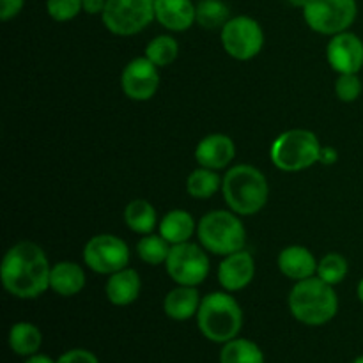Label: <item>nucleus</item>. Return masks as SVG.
I'll list each match as a JSON object with an SVG mask.
<instances>
[{
    "label": "nucleus",
    "mask_w": 363,
    "mask_h": 363,
    "mask_svg": "<svg viewBox=\"0 0 363 363\" xmlns=\"http://www.w3.org/2000/svg\"><path fill=\"white\" fill-rule=\"evenodd\" d=\"M197 325L206 339L225 344L240 335L243 328V311L230 294H206L197 312Z\"/></svg>",
    "instance_id": "20e7f679"
},
{
    "label": "nucleus",
    "mask_w": 363,
    "mask_h": 363,
    "mask_svg": "<svg viewBox=\"0 0 363 363\" xmlns=\"http://www.w3.org/2000/svg\"><path fill=\"white\" fill-rule=\"evenodd\" d=\"M220 363H264V354L255 342L236 337L223 344Z\"/></svg>",
    "instance_id": "b1692460"
},
{
    "label": "nucleus",
    "mask_w": 363,
    "mask_h": 363,
    "mask_svg": "<svg viewBox=\"0 0 363 363\" xmlns=\"http://www.w3.org/2000/svg\"><path fill=\"white\" fill-rule=\"evenodd\" d=\"M121 87L133 101H147L160 87L158 66H155L147 57H137L124 66Z\"/></svg>",
    "instance_id": "f8f14e48"
},
{
    "label": "nucleus",
    "mask_w": 363,
    "mask_h": 363,
    "mask_svg": "<svg viewBox=\"0 0 363 363\" xmlns=\"http://www.w3.org/2000/svg\"><path fill=\"white\" fill-rule=\"evenodd\" d=\"M165 269L177 286L197 287L208 279L209 257L204 248L190 243V241L172 245L169 257H167Z\"/></svg>",
    "instance_id": "9d476101"
},
{
    "label": "nucleus",
    "mask_w": 363,
    "mask_h": 363,
    "mask_svg": "<svg viewBox=\"0 0 363 363\" xmlns=\"http://www.w3.org/2000/svg\"><path fill=\"white\" fill-rule=\"evenodd\" d=\"M142 289V279L137 269L123 268L119 272L108 275L105 293L106 298L116 307H126L138 298Z\"/></svg>",
    "instance_id": "f3484780"
},
{
    "label": "nucleus",
    "mask_w": 363,
    "mask_h": 363,
    "mask_svg": "<svg viewBox=\"0 0 363 363\" xmlns=\"http://www.w3.org/2000/svg\"><path fill=\"white\" fill-rule=\"evenodd\" d=\"M48 257L39 245L20 241L6 252L0 266L4 289L20 300H34L50 289Z\"/></svg>",
    "instance_id": "f257e3e1"
},
{
    "label": "nucleus",
    "mask_w": 363,
    "mask_h": 363,
    "mask_svg": "<svg viewBox=\"0 0 363 363\" xmlns=\"http://www.w3.org/2000/svg\"><path fill=\"white\" fill-rule=\"evenodd\" d=\"M101 20L112 34L135 35L156 20L155 0H106Z\"/></svg>",
    "instance_id": "6e6552de"
},
{
    "label": "nucleus",
    "mask_w": 363,
    "mask_h": 363,
    "mask_svg": "<svg viewBox=\"0 0 363 363\" xmlns=\"http://www.w3.org/2000/svg\"><path fill=\"white\" fill-rule=\"evenodd\" d=\"M319 138L308 130H289L273 140L269 158L284 172H301L319 163L321 155Z\"/></svg>",
    "instance_id": "39448f33"
},
{
    "label": "nucleus",
    "mask_w": 363,
    "mask_h": 363,
    "mask_svg": "<svg viewBox=\"0 0 363 363\" xmlns=\"http://www.w3.org/2000/svg\"><path fill=\"white\" fill-rule=\"evenodd\" d=\"M57 363H99V360L87 350H69L60 354Z\"/></svg>",
    "instance_id": "2f4dec72"
},
{
    "label": "nucleus",
    "mask_w": 363,
    "mask_h": 363,
    "mask_svg": "<svg viewBox=\"0 0 363 363\" xmlns=\"http://www.w3.org/2000/svg\"><path fill=\"white\" fill-rule=\"evenodd\" d=\"M84 261L94 273L112 275L128 266L130 248L126 241L113 234H98L85 243Z\"/></svg>",
    "instance_id": "9b49d317"
},
{
    "label": "nucleus",
    "mask_w": 363,
    "mask_h": 363,
    "mask_svg": "<svg viewBox=\"0 0 363 363\" xmlns=\"http://www.w3.org/2000/svg\"><path fill=\"white\" fill-rule=\"evenodd\" d=\"M305 23L323 35L350 30L358 16L357 0H308L303 7Z\"/></svg>",
    "instance_id": "0eeeda50"
},
{
    "label": "nucleus",
    "mask_w": 363,
    "mask_h": 363,
    "mask_svg": "<svg viewBox=\"0 0 363 363\" xmlns=\"http://www.w3.org/2000/svg\"><path fill=\"white\" fill-rule=\"evenodd\" d=\"M85 272L80 264L69 261L57 262L50 273V289L59 296L69 298L82 293L85 287Z\"/></svg>",
    "instance_id": "aec40b11"
},
{
    "label": "nucleus",
    "mask_w": 363,
    "mask_h": 363,
    "mask_svg": "<svg viewBox=\"0 0 363 363\" xmlns=\"http://www.w3.org/2000/svg\"><path fill=\"white\" fill-rule=\"evenodd\" d=\"M357 294H358V300H360V301H362V305H363V279L360 280V282H358Z\"/></svg>",
    "instance_id": "4c0bfd02"
},
{
    "label": "nucleus",
    "mask_w": 363,
    "mask_h": 363,
    "mask_svg": "<svg viewBox=\"0 0 363 363\" xmlns=\"http://www.w3.org/2000/svg\"><path fill=\"white\" fill-rule=\"evenodd\" d=\"M326 59L339 74L360 73L363 67V41L350 30L332 35L326 46Z\"/></svg>",
    "instance_id": "ddd939ff"
},
{
    "label": "nucleus",
    "mask_w": 363,
    "mask_h": 363,
    "mask_svg": "<svg viewBox=\"0 0 363 363\" xmlns=\"http://www.w3.org/2000/svg\"><path fill=\"white\" fill-rule=\"evenodd\" d=\"M23 363H57L53 358H50L48 354H32V357H27V360H25Z\"/></svg>",
    "instance_id": "c9c22d12"
},
{
    "label": "nucleus",
    "mask_w": 363,
    "mask_h": 363,
    "mask_svg": "<svg viewBox=\"0 0 363 363\" xmlns=\"http://www.w3.org/2000/svg\"><path fill=\"white\" fill-rule=\"evenodd\" d=\"M347 261L344 255L335 254H326L321 261L318 262V277L323 280V282L330 284V286L335 287L337 284L342 282L347 275Z\"/></svg>",
    "instance_id": "c85d7f7f"
},
{
    "label": "nucleus",
    "mask_w": 363,
    "mask_h": 363,
    "mask_svg": "<svg viewBox=\"0 0 363 363\" xmlns=\"http://www.w3.org/2000/svg\"><path fill=\"white\" fill-rule=\"evenodd\" d=\"M337 160H339V152H337L335 147L332 145H326V147H321V155H319V163L330 167L335 165Z\"/></svg>",
    "instance_id": "72a5a7b5"
},
{
    "label": "nucleus",
    "mask_w": 363,
    "mask_h": 363,
    "mask_svg": "<svg viewBox=\"0 0 363 363\" xmlns=\"http://www.w3.org/2000/svg\"><path fill=\"white\" fill-rule=\"evenodd\" d=\"M197 4L191 0H155V16L170 32H184L195 23Z\"/></svg>",
    "instance_id": "dca6fc26"
},
{
    "label": "nucleus",
    "mask_w": 363,
    "mask_h": 363,
    "mask_svg": "<svg viewBox=\"0 0 363 363\" xmlns=\"http://www.w3.org/2000/svg\"><path fill=\"white\" fill-rule=\"evenodd\" d=\"M195 233H197V223H195L194 216L183 209H172L160 222V234L170 245L186 243Z\"/></svg>",
    "instance_id": "412c9836"
},
{
    "label": "nucleus",
    "mask_w": 363,
    "mask_h": 363,
    "mask_svg": "<svg viewBox=\"0 0 363 363\" xmlns=\"http://www.w3.org/2000/svg\"><path fill=\"white\" fill-rule=\"evenodd\" d=\"M353 363H363V354H360V357H357V358H354Z\"/></svg>",
    "instance_id": "58836bf2"
},
{
    "label": "nucleus",
    "mask_w": 363,
    "mask_h": 363,
    "mask_svg": "<svg viewBox=\"0 0 363 363\" xmlns=\"http://www.w3.org/2000/svg\"><path fill=\"white\" fill-rule=\"evenodd\" d=\"M230 20L229 6L222 0H199L195 11V23L206 30H222L223 25Z\"/></svg>",
    "instance_id": "393cba45"
},
{
    "label": "nucleus",
    "mask_w": 363,
    "mask_h": 363,
    "mask_svg": "<svg viewBox=\"0 0 363 363\" xmlns=\"http://www.w3.org/2000/svg\"><path fill=\"white\" fill-rule=\"evenodd\" d=\"M277 264H279L280 273H284L287 279L296 280V282L311 279V277L318 273V261H315V257L308 248L300 247V245L284 248L279 254Z\"/></svg>",
    "instance_id": "a211bd4d"
},
{
    "label": "nucleus",
    "mask_w": 363,
    "mask_h": 363,
    "mask_svg": "<svg viewBox=\"0 0 363 363\" xmlns=\"http://www.w3.org/2000/svg\"><path fill=\"white\" fill-rule=\"evenodd\" d=\"M197 236L204 250L225 257L243 250L247 230L234 211H211L199 222Z\"/></svg>",
    "instance_id": "423d86ee"
},
{
    "label": "nucleus",
    "mask_w": 363,
    "mask_h": 363,
    "mask_svg": "<svg viewBox=\"0 0 363 363\" xmlns=\"http://www.w3.org/2000/svg\"><path fill=\"white\" fill-rule=\"evenodd\" d=\"M46 11L55 21H69L82 13V0H46Z\"/></svg>",
    "instance_id": "7c9ffc66"
},
{
    "label": "nucleus",
    "mask_w": 363,
    "mask_h": 363,
    "mask_svg": "<svg viewBox=\"0 0 363 363\" xmlns=\"http://www.w3.org/2000/svg\"><path fill=\"white\" fill-rule=\"evenodd\" d=\"M172 245L162 236V234H145L140 241L137 243V254L144 262L151 266L165 264L167 257L170 254Z\"/></svg>",
    "instance_id": "bb28decb"
},
{
    "label": "nucleus",
    "mask_w": 363,
    "mask_h": 363,
    "mask_svg": "<svg viewBox=\"0 0 363 363\" xmlns=\"http://www.w3.org/2000/svg\"><path fill=\"white\" fill-rule=\"evenodd\" d=\"M106 0H82V9L87 14H103Z\"/></svg>",
    "instance_id": "f704fd0d"
},
{
    "label": "nucleus",
    "mask_w": 363,
    "mask_h": 363,
    "mask_svg": "<svg viewBox=\"0 0 363 363\" xmlns=\"http://www.w3.org/2000/svg\"><path fill=\"white\" fill-rule=\"evenodd\" d=\"M289 311L296 321L307 326H323L339 312V298L330 284L319 277L296 282L289 293Z\"/></svg>",
    "instance_id": "f03ea898"
},
{
    "label": "nucleus",
    "mask_w": 363,
    "mask_h": 363,
    "mask_svg": "<svg viewBox=\"0 0 363 363\" xmlns=\"http://www.w3.org/2000/svg\"><path fill=\"white\" fill-rule=\"evenodd\" d=\"M335 94L344 103L357 101L362 94V80L358 73L339 74L335 82Z\"/></svg>",
    "instance_id": "c756f323"
},
{
    "label": "nucleus",
    "mask_w": 363,
    "mask_h": 363,
    "mask_svg": "<svg viewBox=\"0 0 363 363\" xmlns=\"http://www.w3.org/2000/svg\"><path fill=\"white\" fill-rule=\"evenodd\" d=\"M201 301L202 298L195 287L177 286L176 289L167 293L165 300H163V311H165L167 318L174 319V321H188L197 315Z\"/></svg>",
    "instance_id": "6ab92c4d"
},
{
    "label": "nucleus",
    "mask_w": 363,
    "mask_h": 363,
    "mask_svg": "<svg viewBox=\"0 0 363 363\" xmlns=\"http://www.w3.org/2000/svg\"><path fill=\"white\" fill-rule=\"evenodd\" d=\"M222 188V179L216 174V170L195 169L186 179V190L194 199H209Z\"/></svg>",
    "instance_id": "a878e982"
},
{
    "label": "nucleus",
    "mask_w": 363,
    "mask_h": 363,
    "mask_svg": "<svg viewBox=\"0 0 363 363\" xmlns=\"http://www.w3.org/2000/svg\"><path fill=\"white\" fill-rule=\"evenodd\" d=\"M255 261L250 252H234L223 257L218 266V282L227 293L241 291L254 280Z\"/></svg>",
    "instance_id": "4468645a"
},
{
    "label": "nucleus",
    "mask_w": 363,
    "mask_h": 363,
    "mask_svg": "<svg viewBox=\"0 0 363 363\" xmlns=\"http://www.w3.org/2000/svg\"><path fill=\"white\" fill-rule=\"evenodd\" d=\"M223 50L236 60H250L264 46V32L257 20L250 16H234L220 30Z\"/></svg>",
    "instance_id": "1a4fd4ad"
},
{
    "label": "nucleus",
    "mask_w": 363,
    "mask_h": 363,
    "mask_svg": "<svg viewBox=\"0 0 363 363\" xmlns=\"http://www.w3.org/2000/svg\"><path fill=\"white\" fill-rule=\"evenodd\" d=\"M177 53H179V45L172 35L167 34L151 39L149 45L145 46V57L158 67L172 64L177 59Z\"/></svg>",
    "instance_id": "cd10ccee"
},
{
    "label": "nucleus",
    "mask_w": 363,
    "mask_h": 363,
    "mask_svg": "<svg viewBox=\"0 0 363 363\" xmlns=\"http://www.w3.org/2000/svg\"><path fill=\"white\" fill-rule=\"evenodd\" d=\"M7 342H9L13 353L20 354V357H32V354H35L41 350L43 333L32 323L21 321L11 326Z\"/></svg>",
    "instance_id": "4be33fe9"
},
{
    "label": "nucleus",
    "mask_w": 363,
    "mask_h": 363,
    "mask_svg": "<svg viewBox=\"0 0 363 363\" xmlns=\"http://www.w3.org/2000/svg\"><path fill=\"white\" fill-rule=\"evenodd\" d=\"M287 2H289L293 7H300V9H303V7L307 6L308 0H287Z\"/></svg>",
    "instance_id": "e433bc0d"
},
{
    "label": "nucleus",
    "mask_w": 363,
    "mask_h": 363,
    "mask_svg": "<svg viewBox=\"0 0 363 363\" xmlns=\"http://www.w3.org/2000/svg\"><path fill=\"white\" fill-rule=\"evenodd\" d=\"M124 223L137 234H151L158 225V215L151 202L135 199L124 209Z\"/></svg>",
    "instance_id": "5701e85b"
},
{
    "label": "nucleus",
    "mask_w": 363,
    "mask_h": 363,
    "mask_svg": "<svg viewBox=\"0 0 363 363\" xmlns=\"http://www.w3.org/2000/svg\"><path fill=\"white\" fill-rule=\"evenodd\" d=\"M236 155L233 138L223 133H213L202 138L195 149V160L199 165L211 170H222L229 165Z\"/></svg>",
    "instance_id": "2eb2a0df"
},
{
    "label": "nucleus",
    "mask_w": 363,
    "mask_h": 363,
    "mask_svg": "<svg viewBox=\"0 0 363 363\" xmlns=\"http://www.w3.org/2000/svg\"><path fill=\"white\" fill-rule=\"evenodd\" d=\"M222 194L236 215L250 216L261 211L269 197L264 174L252 165H236L222 179Z\"/></svg>",
    "instance_id": "7ed1b4c3"
},
{
    "label": "nucleus",
    "mask_w": 363,
    "mask_h": 363,
    "mask_svg": "<svg viewBox=\"0 0 363 363\" xmlns=\"http://www.w3.org/2000/svg\"><path fill=\"white\" fill-rule=\"evenodd\" d=\"M25 6V0H0V18L4 21H9L21 13Z\"/></svg>",
    "instance_id": "473e14b6"
}]
</instances>
